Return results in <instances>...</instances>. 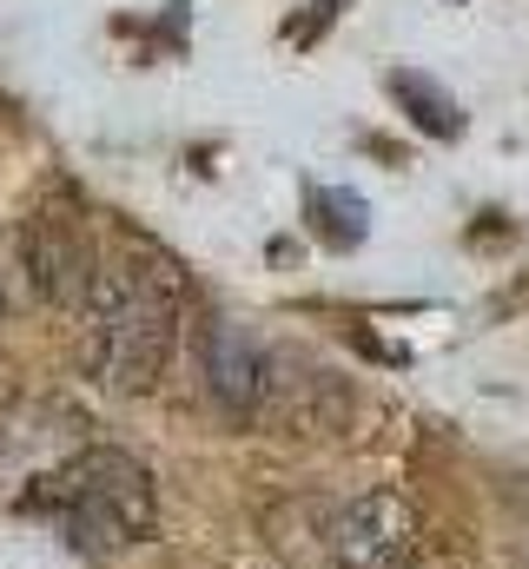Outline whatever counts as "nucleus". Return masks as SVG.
<instances>
[{"label":"nucleus","mask_w":529,"mask_h":569,"mask_svg":"<svg viewBox=\"0 0 529 569\" xmlns=\"http://www.w3.org/2000/svg\"><path fill=\"white\" fill-rule=\"evenodd\" d=\"M80 305H87L80 351H87L93 385H107L120 398L152 391L159 371L172 365V345H179V279H172V266L132 259V266H113V272H93Z\"/></svg>","instance_id":"1"},{"label":"nucleus","mask_w":529,"mask_h":569,"mask_svg":"<svg viewBox=\"0 0 529 569\" xmlns=\"http://www.w3.org/2000/svg\"><path fill=\"white\" fill-rule=\"evenodd\" d=\"M391 100L403 107L410 127H423L430 140H457L463 133V107L450 100V87L437 73H417V67H397L391 73Z\"/></svg>","instance_id":"6"},{"label":"nucleus","mask_w":529,"mask_h":569,"mask_svg":"<svg viewBox=\"0 0 529 569\" xmlns=\"http://www.w3.org/2000/svg\"><path fill=\"white\" fill-rule=\"evenodd\" d=\"M199 371H206V398L232 418H252L264 405V378H271V358L252 338V325L239 318H206L199 325Z\"/></svg>","instance_id":"5"},{"label":"nucleus","mask_w":529,"mask_h":569,"mask_svg":"<svg viewBox=\"0 0 529 569\" xmlns=\"http://www.w3.org/2000/svg\"><path fill=\"white\" fill-rule=\"evenodd\" d=\"M331 557L338 569H410L417 557V510L397 490H365L331 517Z\"/></svg>","instance_id":"3"},{"label":"nucleus","mask_w":529,"mask_h":569,"mask_svg":"<svg viewBox=\"0 0 529 569\" xmlns=\"http://www.w3.org/2000/svg\"><path fill=\"white\" fill-rule=\"evenodd\" d=\"M311 232L325 239V246H338V252H351L365 232H371V206L358 199V192H338V186H311Z\"/></svg>","instance_id":"7"},{"label":"nucleus","mask_w":529,"mask_h":569,"mask_svg":"<svg viewBox=\"0 0 529 569\" xmlns=\"http://www.w3.org/2000/svg\"><path fill=\"white\" fill-rule=\"evenodd\" d=\"M33 510L60 517L73 550L113 557V550H132V543L152 537L159 497H152V477H146L139 457H127V450H80L73 463H60L47 477Z\"/></svg>","instance_id":"2"},{"label":"nucleus","mask_w":529,"mask_h":569,"mask_svg":"<svg viewBox=\"0 0 529 569\" xmlns=\"http://www.w3.org/2000/svg\"><path fill=\"white\" fill-rule=\"evenodd\" d=\"M20 259H27V279L40 298L53 305H80L87 284H93V246H87V226L67 212V206H40L27 226H20Z\"/></svg>","instance_id":"4"}]
</instances>
